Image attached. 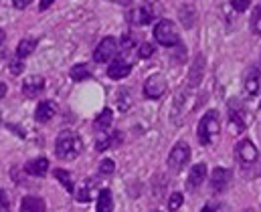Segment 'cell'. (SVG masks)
<instances>
[{"instance_id": "obj_1", "label": "cell", "mask_w": 261, "mask_h": 212, "mask_svg": "<svg viewBox=\"0 0 261 212\" xmlns=\"http://www.w3.org/2000/svg\"><path fill=\"white\" fill-rule=\"evenodd\" d=\"M83 149V141L75 132H61L55 141V154L59 160H75Z\"/></svg>"}, {"instance_id": "obj_2", "label": "cell", "mask_w": 261, "mask_h": 212, "mask_svg": "<svg viewBox=\"0 0 261 212\" xmlns=\"http://www.w3.org/2000/svg\"><path fill=\"white\" fill-rule=\"evenodd\" d=\"M221 132V122H219V113L217 111H206L202 115V119L198 122V141L202 145H211L213 141L217 140Z\"/></svg>"}, {"instance_id": "obj_3", "label": "cell", "mask_w": 261, "mask_h": 212, "mask_svg": "<svg viewBox=\"0 0 261 212\" xmlns=\"http://www.w3.org/2000/svg\"><path fill=\"white\" fill-rule=\"evenodd\" d=\"M154 39L162 47H176V45H180V37H178V31H176L174 22H170L166 18L156 22V26H154Z\"/></svg>"}, {"instance_id": "obj_4", "label": "cell", "mask_w": 261, "mask_h": 212, "mask_svg": "<svg viewBox=\"0 0 261 212\" xmlns=\"http://www.w3.org/2000/svg\"><path fill=\"white\" fill-rule=\"evenodd\" d=\"M189 160H191V145L187 141H178L168 154V168L172 172H180L189 164Z\"/></svg>"}, {"instance_id": "obj_5", "label": "cell", "mask_w": 261, "mask_h": 212, "mask_svg": "<svg viewBox=\"0 0 261 212\" xmlns=\"http://www.w3.org/2000/svg\"><path fill=\"white\" fill-rule=\"evenodd\" d=\"M168 89V83H166V77L156 73V75H150L144 83V97L148 99H160Z\"/></svg>"}, {"instance_id": "obj_6", "label": "cell", "mask_w": 261, "mask_h": 212, "mask_svg": "<svg viewBox=\"0 0 261 212\" xmlns=\"http://www.w3.org/2000/svg\"><path fill=\"white\" fill-rule=\"evenodd\" d=\"M116 55H118V39H114V37H106V39L95 47V51H93L95 63H108V61H112Z\"/></svg>"}, {"instance_id": "obj_7", "label": "cell", "mask_w": 261, "mask_h": 212, "mask_svg": "<svg viewBox=\"0 0 261 212\" xmlns=\"http://www.w3.org/2000/svg\"><path fill=\"white\" fill-rule=\"evenodd\" d=\"M235 154H237V160L243 164V166H253L259 158V152L255 147V143L251 140H241L235 145Z\"/></svg>"}, {"instance_id": "obj_8", "label": "cell", "mask_w": 261, "mask_h": 212, "mask_svg": "<svg viewBox=\"0 0 261 212\" xmlns=\"http://www.w3.org/2000/svg\"><path fill=\"white\" fill-rule=\"evenodd\" d=\"M245 115H247V111H245L243 103L239 99H231L229 101V119H231V124H235V128L239 132H243L245 126H247V117Z\"/></svg>"}, {"instance_id": "obj_9", "label": "cell", "mask_w": 261, "mask_h": 212, "mask_svg": "<svg viewBox=\"0 0 261 212\" xmlns=\"http://www.w3.org/2000/svg\"><path fill=\"white\" fill-rule=\"evenodd\" d=\"M154 6L152 4H140L138 8H134L128 12V18H130V22L134 24H150L152 20H154Z\"/></svg>"}, {"instance_id": "obj_10", "label": "cell", "mask_w": 261, "mask_h": 212, "mask_svg": "<svg viewBox=\"0 0 261 212\" xmlns=\"http://www.w3.org/2000/svg\"><path fill=\"white\" fill-rule=\"evenodd\" d=\"M45 89V79L41 75H29L22 81V95L29 99H35L37 95H41Z\"/></svg>"}, {"instance_id": "obj_11", "label": "cell", "mask_w": 261, "mask_h": 212, "mask_svg": "<svg viewBox=\"0 0 261 212\" xmlns=\"http://www.w3.org/2000/svg\"><path fill=\"white\" fill-rule=\"evenodd\" d=\"M229 182H231V172L227 168H215L213 174H211V188L215 194H221L229 188Z\"/></svg>"}, {"instance_id": "obj_12", "label": "cell", "mask_w": 261, "mask_h": 212, "mask_svg": "<svg viewBox=\"0 0 261 212\" xmlns=\"http://www.w3.org/2000/svg\"><path fill=\"white\" fill-rule=\"evenodd\" d=\"M259 69L257 67H249V69L245 71V75H243V91H245V95L247 97H255L257 91H259Z\"/></svg>"}, {"instance_id": "obj_13", "label": "cell", "mask_w": 261, "mask_h": 212, "mask_svg": "<svg viewBox=\"0 0 261 212\" xmlns=\"http://www.w3.org/2000/svg\"><path fill=\"white\" fill-rule=\"evenodd\" d=\"M55 113H57L55 101L45 99V101H41V103L37 105V109H35V119H37L39 124H47V122H51V119L55 117Z\"/></svg>"}, {"instance_id": "obj_14", "label": "cell", "mask_w": 261, "mask_h": 212, "mask_svg": "<svg viewBox=\"0 0 261 212\" xmlns=\"http://www.w3.org/2000/svg\"><path fill=\"white\" fill-rule=\"evenodd\" d=\"M206 180V164H195L191 174H189V180H187V188L189 190H196L202 186V182Z\"/></svg>"}, {"instance_id": "obj_15", "label": "cell", "mask_w": 261, "mask_h": 212, "mask_svg": "<svg viewBox=\"0 0 261 212\" xmlns=\"http://www.w3.org/2000/svg\"><path fill=\"white\" fill-rule=\"evenodd\" d=\"M120 143H122V134H120V132H112V134L103 132V134H99V138L95 141V149H97V152H106V149L116 147V145H120Z\"/></svg>"}, {"instance_id": "obj_16", "label": "cell", "mask_w": 261, "mask_h": 212, "mask_svg": "<svg viewBox=\"0 0 261 212\" xmlns=\"http://www.w3.org/2000/svg\"><path fill=\"white\" fill-rule=\"evenodd\" d=\"M202 75H204V57L202 55H196L191 71H189V85L191 87H198L200 81H202Z\"/></svg>"}, {"instance_id": "obj_17", "label": "cell", "mask_w": 261, "mask_h": 212, "mask_svg": "<svg viewBox=\"0 0 261 212\" xmlns=\"http://www.w3.org/2000/svg\"><path fill=\"white\" fill-rule=\"evenodd\" d=\"M24 172L31 174V176H45L49 172V160L47 158H37V160H31L24 164Z\"/></svg>"}, {"instance_id": "obj_18", "label": "cell", "mask_w": 261, "mask_h": 212, "mask_svg": "<svg viewBox=\"0 0 261 212\" xmlns=\"http://www.w3.org/2000/svg\"><path fill=\"white\" fill-rule=\"evenodd\" d=\"M132 73V65L126 61V59H116L110 67H108V75L112 79H124Z\"/></svg>"}, {"instance_id": "obj_19", "label": "cell", "mask_w": 261, "mask_h": 212, "mask_svg": "<svg viewBox=\"0 0 261 212\" xmlns=\"http://www.w3.org/2000/svg\"><path fill=\"white\" fill-rule=\"evenodd\" d=\"M20 212H47L45 200L39 196H24L20 202Z\"/></svg>"}, {"instance_id": "obj_20", "label": "cell", "mask_w": 261, "mask_h": 212, "mask_svg": "<svg viewBox=\"0 0 261 212\" xmlns=\"http://www.w3.org/2000/svg\"><path fill=\"white\" fill-rule=\"evenodd\" d=\"M112 122H114V113H112V109L106 107V109L95 117V122H93V130H95L97 134H103V132L110 130Z\"/></svg>"}, {"instance_id": "obj_21", "label": "cell", "mask_w": 261, "mask_h": 212, "mask_svg": "<svg viewBox=\"0 0 261 212\" xmlns=\"http://www.w3.org/2000/svg\"><path fill=\"white\" fill-rule=\"evenodd\" d=\"M95 212H114V196H112V192L108 188L99 192V196H97V210Z\"/></svg>"}, {"instance_id": "obj_22", "label": "cell", "mask_w": 261, "mask_h": 212, "mask_svg": "<svg viewBox=\"0 0 261 212\" xmlns=\"http://www.w3.org/2000/svg\"><path fill=\"white\" fill-rule=\"evenodd\" d=\"M35 49H37V41H35V39H22V41L18 43V47H16V57H18V59H24V57H29Z\"/></svg>"}, {"instance_id": "obj_23", "label": "cell", "mask_w": 261, "mask_h": 212, "mask_svg": "<svg viewBox=\"0 0 261 212\" xmlns=\"http://www.w3.org/2000/svg\"><path fill=\"white\" fill-rule=\"evenodd\" d=\"M53 176L63 184V188H65L67 192H71L73 194V190H75V184H73V178H71V174L67 172V170H63V168H57L55 172H53Z\"/></svg>"}, {"instance_id": "obj_24", "label": "cell", "mask_w": 261, "mask_h": 212, "mask_svg": "<svg viewBox=\"0 0 261 212\" xmlns=\"http://www.w3.org/2000/svg\"><path fill=\"white\" fill-rule=\"evenodd\" d=\"M71 79L73 81H77V83H81V81H85V79H89L91 77V69L87 67V65H83V63H79V65H75L73 69H71Z\"/></svg>"}, {"instance_id": "obj_25", "label": "cell", "mask_w": 261, "mask_h": 212, "mask_svg": "<svg viewBox=\"0 0 261 212\" xmlns=\"http://www.w3.org/2000/svg\"><path fill=\"white\" fill-rule=\"evenodd\" d=\"M249 26H251V33L253 35H261V4L253 10V14H251V22H249Z\"/></svg>"}, {"instance_id": "obj_26", "label": "cell", "mask_w": 261, "mask_h": 212, "mask_svg": "<svg viewBox=\"0 0 261 212\" xmlns=\"http://www.w3.org/2000/svg\"><path fill=\"white\" fill-rule=\"evenodd\" d=\"M182 202H185V196H182L180 192H172L170 198H168V210L176 212L180 206H182Z\"/></svg>"}, {"instance_id": "obj_27", "label": "cell", "mask_w": 261, "mask_h": 212, "mask_svg": "<svg viewBox=\"0 0 261 212\" xmlns=\"http://www.w3.org/2000/svg\"><path fill=\"white\" fill-rule=\"evenodd\" d=\"M200 212H231V206L227 204V202H208L206 206H202V210Z\"/></svg>"}, {"instance_id": "obj_28", "label": "cell", "mask_w": 261, "mask_h": 212, "mask_svg": "<svg viewBox=\"0 0 261 212\" xmlns=\"http://www.w3.org/2000/svg\"><path fill=\"white\" fill-rule=\"evenodd\" d=\"M91 188H93V182H89V180H87V182H85V186L77 192V196H75V198H77L79 202H89V200H91Z\"/></svg>"}, {"instance_id": "obj_29", "label": "cell", "mask_w": 261, "mask_h": 212, "mask_svg": "<svg viewBox=\"0 0 261 212\" xmlns=\"http://www.w3.org/2000/svg\"><path fill=\"white\" fill-rule=\"evenodd\" d=\"M118 97H120V101H118V103H120V109H122V111H126V109L132 105L130 91H128V89H122V91L118 93Z\"/></svg>"}, {"instance_id": "obj_30", "label": "cell", "mask_w": 261, "mask_h": 212, "mask_svg": "<svg viewBox=\"0 0 261 212\" xmlns=\"http://www.w3.org/2000/svg\"><path fill=\"white\" fill-rule=\"evenodd\" d=\"M152 55H154V45L142 43L140 49H138V57H140V59H148V57H152Z\"/></svg>"}, {"instance_id": "obj_31", "label": "cell", "mask_w": 261, "mask_h": 212, "mask_svg": "<svg viewBox=\"0 0 261 212\" xmlns=\"http://www.w3.org/2000/svg\"><path fill=\"white\" fill-rule=\"evenodd\" d=\"M114 170H116L114 160H103V162L99 164V174H101V176H110V174H114Z\"/></svg>"}, {"instance_id": "obj_32", "label": "cell", "mask_w": 261, "mask_h": 212, "mask_svg": "<svg viewBox=\"0 0 261 212\" xmlns=\"http://www.w3.org/2000/svg\"><path fill=\"white\" fill-rule=\"evenodd\" d=\"M136 47V37L132 35V33H126L124 37H122V49L124 51H132Z\"/></svg>"}, {"instance_id": "obj_33", "label": "cell", "mask_w": 261, "mask_h": 212, "mask_svg": "<svg viewBox=\"0 0 261 212\" xmlns=\"http://www.w3.org/2000/svg\"><path fill=\"white\" fill-rule=\"evenodd\" d=\"M231 4H233V8L237 12H245L251 6V0H231Z\"/></svg>"}, {"instance_id": "obj_34", "label": "cell", "mask_w": 261, "mask_h": 212, "mask_svg": "<svg viewBox=\"0 0 261 212\" xmlns=\"http://www.w3.org/2000/svg\"><path fill=\"white\" fill-rule=\"evenodd\" d=\"M24 71V63H22V59H18V61H12L10 63V73L12 75H20Z\"/></svg>"}, {"instance_id": "obj_35", "label": "cell", "mask_w": 261, "mask_h": 212, "mask_svg": "<svg viewBox=\"0 0 261 212\" xmlns=\"http://www.w3.org/2000/svg\"><path fill=\"white\" fill-rule=\"evenodd\" d=\"M0 208L4 212L10 208V196H8L4 190H0Z\"/></svg>"}, {"instance_id": "obj_36", "label": "cell", "mask_w": 261, "mask_h": 212, "mask_svg": "<svg viewBox=\"0 0 261 212\" xmlns=\"http://www.w3.org/2000/svg\"><path fill=\"white\" fill-rule=\"evenodd\" d=\"M31 2H33V0H12L14 8H18V10H24V8H27Z\"/></svg>"}, {"instance_id": "obj_37", "label": "cell", "mask_w": 261, "mask_h": 212, "mask_svg": "<svg viewBox=\"0 0 261 212\" xmlns=\"http://www.w3.org/2000/svg\"><path fill=\"white\" fill-rule=\"evenodd\" d=\"M53 2H55V0H41V2H39V10H47Z\"/></svg>"}, {"instance_id": "obj_38", "label": "cell", "mask_w": 261, "mask_h": 212, "mask_svg": "<svg viewBox=\"0 0 261 212\" xmlns=\"http://www.w3.org/2000/svg\"><path fill=\"white\" fill-rule=\"evenodd\" d=\"M6 91H8V89H6V85H4V83H0V99L6 95Z\"/></svg>"}, {"instance_id": "obj_39", "label": "cell", "mask_w": 261, "mask_h": 212, "mask_svg": "<svg viewBox=\"0 0 261 212\" xmlns=\"http://www.w3.org/2000/svg\"><path fill=\"white\" fill-rule=\"evenodd\" d=\"M110 2H116V4H124L126 6V4H130L132 0H110Z\"/></svg>"}, {"instance_id": "obj_40", "label": "cell", "mask_w": 261, "mask_h": 212, "mask_svg": "<svg viewBox=\"0 0 261 212\" xmlns=\"http://www.w3.org/2000/svg\"><path fill=\"white\" fill-rule=\"evenodd\" d=\"M4 41H6V33H4V31H2V28H0V45H2V43H4Z\"/></svg>"}, {"instance_id": "obj_41", "label": "cell", "mask_w": 261, "mask_h": 212, "mask_svg": "<svg viewBox=\"0 0 261 212\" xmlns=\"http://www.w3.org/2000/svg\"><path fill=\"white\" fill-rule=\"evenodd\" d=\"M257 115H259V122H261V109H259V111H257Z\"/></svg>"}, {"instance_id": "obj_42", "label": "cell", "mask_w": 261, "mask_h": 212, "mask_svg": "<svg viewBox=\"0 0 261 212\" xmlns=\"http://www.w3.org/2000/svg\"><path fill=\"white\" fill-rule=\"evenodd\" d=\"M152 212H160V210H152Z\"/></svg>"}]
</instances>
